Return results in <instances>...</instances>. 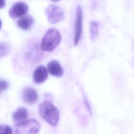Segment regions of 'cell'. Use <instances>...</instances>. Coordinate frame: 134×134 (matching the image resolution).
<instances>
[{
	"mask_svg": "<svg viewBox=\"0 0 134 134\" xmlns=\"http://www.w3.org/2000/svg\"><path fill=\"white\" fill-rule=\"evenodd\" d=\"M38 111L40 116L48 124L55 126L59 122L60 113L58 109L50 101L46 100L40 104Z\"/></svg>",
	"mask_w": 134,
	"mask_h": 134,
	"instance_id": "obj_1",
	"label": "cell"
},
{
	"mask_svg": "<svg viewBox=\"0 0 134 134\" xmlns=\"http://www.w3.org/2000/svg\"><path fill=\"white\" fill-rule=\"evenodd\" d=\"M61 40V36L59 31L55 28H50L42 39L41 49L44 51H52L58 46Z\"/></svg>",
	"mask_w": 134,
	"mask_h": 134,
	"instance_id": "obj_2",
	"label": "cell"
},
{
	"mask_svg": "<svg viewBox=\"0 0 134 134\" xmlns=\"http://www.w3.org/2000/svg\"><path fill=\"white\" fill-rule=\"evenodd\" d=\"M39 130V123L35 119L26 120L14 127L15 134H38Z\"/></svg>",
	"mask_w": 134,
	"mask_h": 134,
	"instance_id": "obj_3",
	"label": "cell"
},
{
	"mask_svg": "<svg viewBox=\"0 0 134 134\" xmlns=\"http://www.w3.org/2000/svg\"><path fill=\"white\" fill-rule=\"evenodd\" d=\"M46 15L48 21L51 24L57 23L63 20L65 17L63 10L54 4L50 5L47 8Z\"/></svg>",
	"mask_w": 134,
	"mask_h": 134,
	"instance_id": "obj_4",
	"label": "cell"
},
{
	"mask_svg": "<svg viewBox=\"0 0 134 134\" xmlns=\"http://www.w3.org/2000/svg\"><path fill=\"white\" fill-rule=\"evenodd\" d=\"M82 21H83V12L80 6H77L76 9V17L74 26V35L73 39V44L76 46L81 37L82 31Z\"/></svg>",
	"mask_w": 134,
	"mask_h": 134,
	"instance_id": "obj_5",
	"label": "cell"
},
{
	"mask_svg": "<svg viewBox=\"0 0 134 134\" xmlns=\"http://www.w3.org/2000/svg\"><path fill=\"white\" fill-rule=\"evenodd\" d=\"M28 12V5L24 2H17L14 4L9 11V16L12 19L25 16Z\"/></svg>",
	"mask_w": 134,
	"mask_h": 134,
	"instance_id": "obj_6",
	"label": "cell"
},
{
	"mask_svg": "<svg viewBox=\"0 0 134 134\" xmlns=\"http://www.w3.org/2000/svg\"><path fill=\"white\" fill-rule=\"evenodd\" d=\"M48 77L47 69L43 65H39L33 73V80L37 84L43 83Z\"/></svg>",
	"mask_w": 134,
	"mask_h": 134,
	"instance_id": "obj_7",
	"label": "cell"
},
{
	"mask_svg": "<svg viewBox=\"0 0 134 134\" xmlns=\"http://www.w3.org/2000/svg\"><path fill=\"white\" fill-rule=\"evenodd\" d=\"M22 95L24 100L28 104H33L38 100V95L36 91L31 87H25Z\"/></svg>",
	"mask_w": 134,
	"mask_h": 134,
	"instance_id": "obj_8",
	"label": "cell"
},
{
	"mask_svg": "<svg viewBox=\"0 0 134 134\" xmlns=\"http://www.w3.org/2000/svg\"><path fill=\"white\" fill-rule=\"evenodd\" d=\"M48 72L52 75L56 77H60L63 74V70L59 62L55 60L49 62L47 64Z\"/></svg>",
	"mask_w": 134,
	"mask_h": 134,
	"instance_id": "obj_9",
	"label": "cell"
},
{
	"mask_svg": "<svg viewBox=\"0 0 134 134\" xmlns=\"http://www.w3.org/2000/svg\"><path fill=\"white\" fill-rule=\"evenodd\" d=\"M28 116V113L26 108L20 107L13 114L12 118L15 122L17 124L24 121Z\"/></svg>",
	"mask_w": 134,
	"mask_h": 134,
	"instance_id": "obj_10",
	"label": "cell"
},
{
	"mask_svg": "<svg viewBox=\"0 0 134 134\" xmlns=\"http://www.w3.org/2000/svg\"><path fill=\"white\" fill-rule=\"evenodd\" d=\"M34 18L30 15H25L20 17L17 21V26L23 30H27L33 25Z\"/></svg>",
	"mask_w": 134,
	"mask_h": 134,
	"instance_id": "obj_11",
	"label": "cell"
},
{
	"mask_svg": "<svg viewBox=\"0 0 134 134\" xmlns=\"http://www.w3.org/2000/svg\"><path fill=\"white\" fill-rule=\"evenodd\" d=\"M90 37L92 40H95L98 36V24L96 21H92L90 24Z\"/></svg>",
	"mask_w": 134,
	"mask_h": 134,
	"instance_id": "obj_12",
	"label": "cell"
},
{
	"mask_svg": "<svg viewBox=\"0 0 134 134\" xmlns=\"http://www.w3.org/2000/svg\"><path fill=\"white\" fill-rule=\"evenodd\" d=\"M0 134H13L12 129L7 125H2L0 126Z\"/></svg>",
	"mask_w": 134,
	"mask_h": 134,
	"instance_id": "obj_13",
	"label": "cell"
},
{
	"mask_svg": "<svg viewBox=\"0 0 134 134\" xmlns=\"http://www.w3.org/2000/svg\"><path fill=\"white\" fill-rule=\"evenodd\" d=\"M8 53V46L3 43L0 42V57L5 56Z\"/></svg>",
	"mask_w": 134,
	"mask_h": 134,
	"instance_id": "obj_14",
	"label": "cell"
},
{
	"mask_svg": "<svg viewBox=\"0 0 134 134\" xmlns=\"http://www.w3.org/2000/svg\"><path fill=\"white\" fill-rule=\"evenodd\" d=\"M9 87L8 83L4 80H0V94L7 90Z\"/></svg>",
	"mask_w": 134,
	"mask_h": 134,
	"instance_id": "obj_15",
	"label": "cell"
},
{
	"mask_svg": "<svg viewBox=\"0 0 134 134\" xmlns=\"http://www.w3.org/2000/svg\"><path fill=\"white\" fill-rule=\"evenodd\" d=\"M83 100H84V105L88 113V114H90V115L91 116H92V115H93V113H92V108H91V105H90V104L89 103V102L88 101V100L85 97H84L83 98Z\"/></svg>",
	"mask_w": 134,
	"mask_h": 134,
	"instance_id": "obj_16",
	"label": "cell"
},
{
	"mask_svg": "<svg viewBox=\"0 0 134 134\" xmlns=\"http://www.w3.org/2000/svg\"><path fill=\"white\" fill-rule=\"evenodd\" d=\"M5 0H0V9L3 8L5 6Z\"/></svg>",
	"mask_w": 134,
	"mask_h": 134,
	"instance_id": "obj_17",
	"label": "cell"
},
{
	"mask_svg": "<svg viewBox=\"0 0 134 134\" xmlns=\"http://www.w3.org/2000/svg\"><path fill=\"white\" fill-rule=\"evenodd\" d=\"M1 27H2V21H1V20L0 19V30L1 29Z\"/></svg>",
	"mask_w": 134,
	"mask_h": 134,
	"instance_id": "obj_18",
	"label": "cell"
},
{
	"mask_svg": "<svg viewBox=\"0 0 134 134\" xmlns=\"http://www.w3.org/2000/svg\"><path fill=\"white\" fill-rule=\"evenodd\" d=\"M51 1H54V2H58V1H60V0H51Z\"/></svg>",
	"mask_w": 134,
	"mask_h": 134,
	"instance_id": "obj_19",
	"label": "cell"
}]
</instances>
